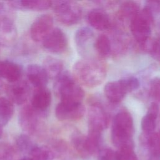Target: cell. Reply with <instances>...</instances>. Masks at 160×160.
<instances>
[{"instance_id": "6", "label": "cell", "mask_w": 160, "mask_h": 160, "mask_svg": "<svg viewBox=\"0 0 160 160\" xmlns=\"http://www.w3.org/2000/svg\"><path fill=\"white\" fill-rule=\"evenodd\" d=\"M51 7L57 19L65 26L74 25L81 18V8L74 1H52Z\"/></svg>"}, {"instance_id": "30", "label": "cell", "mask_w": 160, "mask_h": 160, "mask_svg": "<svg viewBox=\"0 0 160 160\" xmlns=\"http://www.w3.org/2000/svg\"><path fill=\"white\" fill-rule=\"evenodd\" d=\"M52 147L54 149V151L52 150V152L55 151V153L59 155H67L70 152L68 144L62 139H54L52 141Z\"/></svg>"}, {"instance_id": "25", "label": "cell", "mask_w": 160, "mask_h": 160, "mask_svg": "<svg viewBox=\"0 0 160 160\" xmlns=\"http://www.w3.org/2000/svg\"><path fill=\"white\" fill-rule=\"evenodd\" d=\"M94 48L99 54L106 57L112 52V44L111 39L106 34L99 35L94 42Z\"/></svg>"}, {"instance_id": "13", "label": "cell", "mask_w": 160, "mask_h": 160, "mask_svg": "<svg viewBox=\"0 0 160 160\" xmlns=\"http://www.w3.org/2000/svg\"><path fill=\"white\" fill-rule=\"evenodd\" d=\"M51 98V92L46 87L36 88L31 98V106L45 118L48 114Z\"/></svg>"}, {"instance_id": "4", "label": "cell", "mask_w": 160, "mask_h": 160, "mask_svg": "<svg viewBox=\"0 0 160 160\" xmlns=\"http://www.w3.org/2000/svg\"><path fill=\"white\" fill-rule=\"evenodd\" d=\"M154 19L151 12L144 8L132 19L129 23V28L134 39L144 48L150 40L151 26Z\"/></svg>"}, {"instance_id": "36", "label": "cell", "mask_w": 160, "mask_h": 160, "mask_svg": "<svg viewBox=\"0 0 160 160\" xmlns=\"http://www.w3.org/2000/svg\"><path fill=\"white\" fill-rule=\"evenodd\" d=\"M159 117H160V110H159Z\"/></svg>"}, {"instance_id": "8", "label": "cell", "mask_w": 160, "mask_h": 160, "mask_svg": "<svg viewBox=\"0 0 160 160\" xmlns=\"http://www.w3.org/2000/svg\"><path fill=\"white\" fill-rule=\"evenodd\" d=\"M88 129L102 132L109 122V115L103 106L99 102H93L89 105L88 112Z\"/></svg>"}, {"instance_id": "21", "label": "cell", "mask_w": 160, "mask_h": 160, "mask_svg": "<svg viewBox=\"0 0 160 160\" xmlns=\"http://www.w3.org/2000/svg\"><path fill=\"white\" fill-rule=\"evenodd\" d=\"M71 145L74 152L81 158H86L89 156L86 142V136L78 131H74L70 136Z\"/></svg>"}, {"instance_id": "7", "label": "cell", "mask_w": 160, "mask_h": 160, "mask_svg": "<svg viewBox=\"0 0 160 160\" xmlns=\"http://www.w3.org/2000/svg\"><path fill=\"white\" fill-rule=\"evenodd\" d=\"M41 118H43L42 115L31 105L24 106L18 116L19 126L28 135H34L38 132Z\"/></svg>"}, {"instance_id": "27", "label": "cell", "mask_w": 160, "mask_h": 160, "mask_svg": "<svg viewBox=\"0 0 160 160\" xmlns=\"http://www.w3.org/2000/svg\"><path fill=\"white\" fill-rule=\"evenodd\" d=\"M16 146L17 149L22 153L29 154L31 150L35 147L36 144L31 140L29 135L22 134L19 135L16 139Z\"/></svg>"}, {"instance_id": "16", "label": "cell", "mask_w": 160, "mask_h": 160, "mask_svg": "<svg viewBox=\"0 0 160 160\" xmlns=\"http://www.w3.org/2000/svg\"><path fill=\"white\" fill-rule=\"evenodd\" d=\"M29 82L36 88L46 87L49 78L42 66L36 64H29L26 70Z\"/></svg>"}, {"instance_id": "29", "label": "cell", "mask_w": 160, "mask_h": 160, "mask_svg": "<svg viewBox=\"0 0 160 160\" xmlns=\"http://www.w3.org/2000/svg\"><path fill=\"white\" fill-rule=\"evenodd\" d=\"M118 160H139L134 151V148L124 147L118 149L116 151Z\"/></svg>"}, {"instance_id": "18", "label": "cell", "mask_w": 160, "mask_h": 160, "mask_svg": "<svg viewBox=\"0 0 160 160\" xmlns=\"http://www.w3.org/2000/svg\"><path fill=\"white\" fill-rule=\"evenodd\" d=\"M22 69L19 64L11 61H0V78L6 79L9 83L21 79Z\"/></svg>"}, {"instance_id": "17", "label": "cell", "mask_w": 160, "mask_h": 160, "mask_svg": "<svg viewBox=\"0 0 160 160\" xmlns=\"http://www.w3.org/2000/svg\"><path fill=\"white\" fill-rule=\"evenodd\" d=\"M9 6L15 9L41 11L51 7L52 1L48 0H15L8 2Z\"/></svg>"}, {"instance_id": "3", "label": "cell", "mask_w": 160, "mask_h": 160, "mask_svg": "<svg viewBox=\"0 0 160 160\" xmlns=\"http://www.w3.org/2000/svg\"><path fill=\"white\" fill-rule=\"evenodd\" d=\"M54 88L61 101L81 103L84 98V90L68 71H63L55 79Z\"/></svg>"}, {"instance_id": "24", "label": "cell", "mask_w": 160, "mask_h": 160, "mask_svg": "<svg viewBox=\"0 0 160 160\" xmlns=\"http://www.w3.org/2000/svg\"><path fill=\"white\" fill-rule=\"evenodd\" d=\"M14 104L7 98L0 97V125L6 124L14 114Z\"/></svg>"}, {"instance_id": "14", "label": "cell", "mask_w": 160, "mask_h": 160, "mask_svg": "<svg viewBox=\"0 0 160 160\" xmlns=\"http://www.w3.org/2000/svg\"><path fill=\"white\" fill-rule=\"evenodd\" d=\"M88 21L96 30L105 31L112 28V21L109 16L102 9L95 8L91 10L88 14Z\"/></svg>"}, {"instance_id": "23", "label": "cell", "mask_w": 160, "mask_h": 160, "mask_svg": "<svg viewBox=\"0 0 160 160\" xmlns=\"http://www.w3.org/2000/svg\"><path fill=\"white\" fill-rule=\"evenodd\" d=\"M94 37L93 31L89 27H81L74 34V41L78 50L84 49Z\"/></svg>"}, {"instance_id": "12", "label": "cell", "mask_w": 160, "mask_h": 160, "mask_svg": "<svg viewBox=\"0 0 160 160\" xmlns=\"http://www.w3.org/2000/svg\"><path fill=\"white\" fill-rule=\"evenodd\" d=\"M30 86L28 81L19 80L10 83L6 88L8 98L13 103L18 105L24 104L29 98Z\"/></svg>"}, {"instance_id": "37", "label": "cell", "mask_w": 160, "mask_h": 160, "mask_svg": "<svg viewBox=\"0 0 160 160\" xmlns=\"http://www.w3.org/2000/svg\"><path fill=\"white\" fill-rule=\"evenodd\" d=\"M1 2H0V9H1Z\"/></svg>"}, {"instance_id": "26", "label": "cell", "mask_w": 160, "mask_h": 160, "mask_svg": "<svg viewBox=\"0 0 160 160\" xmlns=\"http://www.w3.org/2000/svg\"><path fill=\"white\" fill-rule=\"evenodd\" d=\"M32 160H53L54 154L52 149L46 146L36 145L29 153Z\"/></svg>"}, {"instance_id": "28", "label": "cell", "mask_w": 160, "mask_h": 160, "mask_svg": "<svg viewBox=\"0 0 160 160\" xmlns=\"http://www.w3.org/2000/svg\"><path fill=\"white\" fill-rule=\"evenodd\" d=\"M143 49L147 50L155 59L160 61V38L151 41L149 40Z\"/></svg>"}, {"instance_id": "10", "label": "cell", "mask_w": 160, "mask_h": 160, "mask_svg": "<svg viewBox=\"0 0 160 160\" xmlns=\"http://www.w3.org/2000/svg\"><path fill=\"white\" fill-rule=\"evenodd\" d=\"M86 109L81 103L60 101L55 108V116L60 121H76L81 119Z\"/></svg>"}, {"instance_id": "31", "label": "cell", "mask_w": 160, "mask_h": 160, "mask_svg": "<svg viewBox=\"0 0 160 160\" xmlns=\"http://www.w3.org/2000/svg\"><path fill=\"white\" fill-rule=\"evenodd\" d=\"M149 94L155 101L160 102V78H155L150 81Z\"/></svg>"}, {"instance_id": "15", "label": "cell", "mask_w": 160, "mask_h": 160, "mask_svg": "<svg viewBox=\"0 0 160 160\" xmlns=\"http://www.w3.org/2000/svg\"><path fill=\"white\" fill-rule=\"evenodd\" d=\"M17 29L14 21L8 17L0 18V45L9 46L17 38Z\"/></svg>"}, {"instance_id": "2", "label": "cell", "mask_w": 160, "mask_h": 160, "mask_svg": "<svg viewBox=\"0 0 160 160\" xmlns=\"http://www.w3.org/2000/svg\"><path fill=\"white\" fill-rule=\"evenodd\" d=\"M134 133L133 119L131 114L125 110L117 112L112 119L111 136L113 144L118 149L134 148L132 136Z\"/></svg>"}, {"instance_id": "32", "label": "cell", "mask_w": 160, "mask_h": 160, "mask_svg": "<svg viewBox=\"0 0 160 160\" xmlns=\"http://www.w3.org/2000/svg\"><path fill=\"white\" fill-rule=\"evenodd\" d=\"M14 149L7 143H0V160H12Z\"/></svg>"}, {"instance_id": "1", "label": "cell", "mask_w": 160, "mask_h": 160, "mask_svg": "<svg viewBox=\"0 0 160 160\" xmlns=\"http://www.w3.org/2000/svg\"><path fill=\"white\" fill-rule=\"evenodd\" d=\"M73 77L88 88L100 85L104 80L107 69L105 63L98 58H84L78 61L72 67Z\"/></svg>"}, {"instance_id": "34", "label": "cell", "mask_w": 160, "mask_h": 160, "mask_svg": "<svg viewBox=\"0 0 160 160\" xmlns=\"http://www.w3.org/2000/svg\"><path fill=\"white\" fill-rule=\"evenodd\" d=\"M19 160H32L30 157H24L21 159H20Z\"/></svg>"}, {"instance_id": "19", "label": "cell", "mask_w": 160, "mask_h": 160, "mask_svg": "<svg viewBox=\"0 0 160 160\" xmlns=\"http://www.w3.org/2000/svg\"><path fill=\"white\" fill-rule=\"evenodd\" d=\"M159 108L156 102H152L148 109L146 114L141 121V129L144 134L154 132L156 126V119L159 115Z\"/></svg>"}, {"instance_id": "9", "label": "cell", "mask_w": 160, "mask_h": 160, "mask_svg": "<svg viewBox=\"0 0 160 160\" xmlns=\"http://www.w3.org/2000/svg\"><path fill=\"white\" fill-rule=\"evenodd\" d=\"M43 48L48 51L59 54L64 52L68 47V38L64 31L59 28L52 30L42 41Z\"/></svg>"}, {"instance_id": "11", "label": "cell", "mask_w": 160, "mask_h": 160, "mask_svg": "<svg viewBox=\"0 0 160 160\" xmlns=\"http://www.w3.org/2000/svg\"><path fill=\"white\" fill-rule=\"evenodd\" d=\"M54 20L49 14H42L32 23L29 35L34 42H42L44 38L53 28Z\"/></svg>"}, {"instance_id": "35", "label": "cell", "mask_w": 160, "mask_h": 160, "mask_svg": "<svg viewBox=\"0 0 160 160\" xmlns=\"http://www.w3.org/2000/svg\"><path fill=\"white\" fill-rule=\"evenodd\" d=\"M2 132H3V131H2V126L1 125H0V138H1V136L2 135Z\"/></svg>"}, {"instance_id": "20", "label": "cell", "mask_w": 160, "mask_h": 160, "mask_svg": "<svg viewBox=\"0 0 160 160\" xmlns=\"http://www.w3.org/2000/svg\"><path fill=\"white\" fill-rule=\"evenodd\" d=\"M140 7L138 2L132 1H124L120 4L117 17L122 22L130 23L132 19L139 12Z\"/></svg>"}, {"instance_id": "38", "label": "cell", "mask_w": 160, "mask_h": 160, "mask_svg": "<svg viewBox=\"0 0 160 160\" xmlns=\"http://www.w3.org/2000/svg\"><path fill=\"white\" fill-rule=\"evenodd\" d=\"M159 132H160V131H159Z\"/></svg>"}, {"instance_id": "22", "label": "cell", "mask_w": 160, "mask_h": 160, "mask_svg": "<svg viewBox=\"0 0 160 160\" xmlns=\"http://www.w3.org/2000/svg\"><path fill=\"white\" fill-rule=\"evenodd\" d=\"M42 67L49 78L56 79L63 72L64 64L61 59L49 56L44 59Z\"/></svg>"}, {"instance_id": "33", "label": "cell", "mask_w": 160, "mask_h": 160, "mask_svg": "<svg viewBox=\"0 0 160 160\" xmlns=\"http://www.w3.org/2000/svg\"><path fill=\"white\" fill-rule=\"evenodd\" d=\"M98 154L99 160H118L116 151L109 148H102Z\"/></svg>"}, {"instance_id": "39", "label": "cell", "mask_w": 160, "mask_h": 160, "mask_svg": "<svg viewBox=\"0 0 160 160\" xmlns=\"http://www.w3.org/2000/svg\"></svg>"}, {"instance_id": "5", "label": "cell", "mask_w": 160, "mask_h": 160, "mask_svg": "<svg viewBox=\"0 0 160 160\" xmlns=\"http://www.w3.org/2000/svg\"><path fill=\"white\" fill-rule=\"evenodd\" d=\"M139 86V80L131 76L107 82L104 88V93L109 101L116 104L121 102L127 93L138 89Z\"/></svg>"}]
</instances>
